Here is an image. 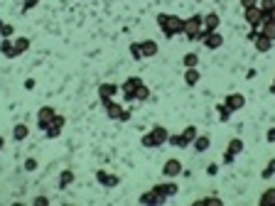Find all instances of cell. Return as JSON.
Here are the masks:
<instances>
[{
    "label": "cell",
    "instance_id": "obj_1",
    "mask_svg": "<svg viewBox=\"0 0 275 206\" xmlns=\"http://www.w3.org/2000/svg\"><path fill=\"white\" fill-rule=\"evenodd\" d=\"M157 25L162 30V35L167 39H172L175 35H184V20L177 18V15H167V13H160L157 15Z\"/></svg>",
    "mask_w": 275,
    "mask_h": 206
},
{
    "label": "cell",
    "instance_id": "obj_2",
    "mask_svg": "<svg viewBox=\"0 0 275 206\" xmlns=\"http://www.w3.org/2000/svg\"><path fill=\"white\" fill-rule=\"evenodd\" d=\"M184 37L189 42H202L204 39V18L202 15H192L184 20Z\"/></svg>",
    "mask_w": 275,
    "mask_h": 206
},
{
    "label": "cell",
    "instance_id": "obj_3",
    "mask_svg": "<svg viewBox=\"0 0 275 206\" xmlns=\"http://www.w3.org/2000/svg\"><path fill=\"white\" fill-rule=\"evenodd\" d=\"M167 138H170V132H167L165 125H155L152 130L140 138V143H143V148H160L167 143Z\"/></svg>",
    "mask_w": 275,
    "mask_h": 206
},
{
    "label": "cell",
    "instance_id": "obj_4",
    "mask_svg": "<svg viewBox=\"0 0 275 206\" xmlns=\"http://www.w3.org/2000/svg\"><path fill=\"white\" fill-rule=\"evenodd\" d=\"M57 118V111L52 108V106H42L39 108V113H37V128L44 132L49 125H52V120Z\"/></svg>",
    "mask_w": 275,
    "mask_h": 206
},
{
    "label": "cell",
    "instance_id": "obj_5",
    "mask_svg": "<svg viewBox=\"0 0 275 206\" xmlns=\"http://www.w3.org/2000/svg\"><path fill=\"white\" fill-rule=\"evenodd\" d=\"M243 18H246V22H248L253 30H260V25H263V20H265V13L260 10V5H256V8L243 10Z\"/></svg>",
    "mask_w": 275,
    "mask_h": 206
},
{
    "label": "cell",
    "instance_id": "obj_6",
    "mask_svg": "<svg viewBox=\"0 0 275 206\" xmlns=\"http://www.w3.org/2000/svg\"><path fill=\"white\" fill-rule=\"evenodd\" d=\"M143 84V79H138V76H128L126 81H123V86H121V91H123V98L133 103V94H135V89Z\"/></svg>",
    "mask_w": 275,
    "mask_h": 206
},
{
    "label": "cell",
    "instance_id": "obj_7",
    "mask_svg": "<svg viewBox=\"0 0 275 206\" xmlns=\"http://www.w3.org/2000/svg\"><path fill=\"white\" fill-rule=\"evenodd\" d=\"M243 152V140L241 138H234V140H229V148H226V155H224V162L226 165H231L234 162V157Z\"/></svg>",
    "mask_w": 275,
    "mask_h": 206
},
{
    "label": "cell",
    "instance_id": "obj_8",
    "mask_svg": "<svg viewBox=\"0 0 275 206\" xmlns=\"http://www.w3.org/2000/svg\"><path fill=\"white\" fill-rule=\"evenodd\" d=\"M103 108H106V115H108L111 120H121L123 118V113H126V108L118 103V101H103Z\"/></svg>",
    "mask_w": 275,
    "mask_h": 206
},
{
    "label": "cell",
    "instance_id": "obj_9",
    "mask_svg": "<svg viewBox=\"0 0 275 206\" xmlns=\"http://www.w3.org/2000/svg\"><path fill=\"white\" fill-rule=\"evenodd\" d=\"M165 201H167V196L157 194L155 189H150V191H145V194H140V204H145V206H160V204H165Z\"/></svg>",
    "mask_w": 275,
    "mask_h": 206
},
{
    "label": "cell",
    "instance_id": "obj_10",
    "mask_svg": "<svg viewBox=\"0 0 275 206\" xmlns=\"http://www.w3.org/2000/svg\"><path fill=\"white\" fill-rule=\"evenodd\" d=\"M204 47H206V49H219L221 44H224V37H221L219 35V30H214V32H206V30H204Z\"/></svg>",
    "mask_w": 275,
    "mask_h": 206
},
{
    "label": "cell",
    "instance_id": "obj_11",
    "mask_svg": "<svg viewBox=\"0 0 275 206\" xmlns=\"http://www.w3.org/2000/svg\"><path fill=\"white\" fill-rule=\"evenodd\" d=\"M64 123H67V120H64V115H59V113H57V118L52 120V125H49V128L44 130V135H47L49 140L59 138V135H62V130H64Z\"/></svg>",
    "mask_w": 275,
    "mask_h": 206
},
{
    "label": "cell",
    "instance_id": "obj_12",
    "mask_svg": "<svg viewBox=\"0 0 275 206\" xmlns=\"http://www.w3.org/2000/svg\"><path fill=\"white\" fill-rule=\"evenodd\" d=\"M224 103L231 108V113H236V111H241V108L246 106V96L243 94H229L226 98H224Z\"/></svg>",
    "mask_w": 275,
    "mask_h": 206
},
{
    "label": "cell",
    "instance_id": "obj_13",
    "mask_svg": "<svg viewBox=\"0 0 275 206\" xmlns=\"http://www.w3.org/2000/svg\"><path fill=\"white\" fill-rule=\"evenodd\" d=\"M116 94H118V86H116V84H101V86H98V98H101V103H103V101H111Z\"/></svg>",
    "mask_w": 275,
    "mask_h": 206
},
{
    "label": "cell",
    "instance_id": "obj_14",
    "mask_svg": "<svg viewBox=\"0 0 275 206\" xmlns=\"http://www.w3.org/2000/svg\"><path fill=\"white\" fill-rule=\"evenodd\" d=\"M180 172H182V162H180V160H167L165 167H162V174H165V177H177Z\"/></svg>",
    "mask_w": 275,
    "mask_h": 206
},
{
    "label": "cell",
    "instance_id": "obj_15",
    "mask_svg": "<svg viewBox=\"0 0 275 206\" xmlns=\"http://www.w3.org/2000/svg\"><path fill=\"white\" fill-rule=\"evenodd\" d=\"M96 179H98L103 187H108V189L118 184V177H116V174H108V172H103V169H98V172H96Z\"/></svg>",
    "mask_w": 275,
    "mask_h": 206
},
{
    "label": "cell",
    "instance_id": "obj_16",
    "mask_svg": "<svg viewBox=\"0 0 275 206\" xmlns=\"http://www.w3.org/2000/svg\"><path fill=\"white\" fill-rule=\"evenodd\" d=\"M155 191H157V194H162V196H175V194H177V184H175V182H162V184H155Z\"/></svg>",
    "mask_w": 275,
    "mask_h": 206
},
{
    "label": "cell",
    "instance_id": "obj_17",
    "mask_svg": "<svg viewBox=\"0 0 275 206\" xmlns=\"http://www.w3.org/2000/svg\"><path fill=\"white\" fill-rule=\"evenodd\" d=\"M0 54L8 56V59H15V44H13V39L10 37H3V42H0Z\"/></svg>",
    "mask_w": 275,
    "mask_h": 206
},
{
    "label": "cell",
    "instance_id": "obj_18",
    "mask_svg": "<svg viewBox=\"0 0 275 206\" xmlns=\"http://www.w3.org/2000/svg\"><path fill=\"white\" fill-rule=\"evenodd\" d=\"M221 25V18L216 13H209V15H204V30L206 32H214V30H219Z\"/></svg>",
    "mask_w": 275,
    "mask_h": 206
},
{
    "label": "cell",
    "instance_id": "obj_19",
    "mask_svg": "<svg viewBox=\"0 0 275 206\" xmlns=\"http://www.w3.org/2000/svg\"><path fill=\"white\" fill-rule=\"evenodd\" d=\"M140 49H143V56L150 59V56L157 54V42H155V39H143V42H140Z\"/></svg>",
    "mask_w": 275,
    "mask_h": 206
},
{
    "label": "cell",
    "instance_id": "obj_20",
    "mask_svg": "<svg viewBox=\"0 0 275 206\" xmlns=\"http://www.w3.org/2000/svg\"><path fill=\"white\" fill-rule=\"evenodd\" d=\"M199 79H202V74H199V69H197V66H192V69H187V72H184V84H187V86H197V84H199Z\"/></svg>",
    "mask_w": 275,
    "mask_h": 206
},
{
    "label": "cell",
    "instance_id": "obj_21",
    "mask_svg": "<svg viewBox=\"0 0 275 206\" xmlns=\"http://www.w3.org/2000/svg\"><path fill=\"white\" fill-rule=\"evenodd\" d=\"M260 32H263L268 39H273V42H275V20H270V18L263 20V25H260Z\"/></svg>",
    "mask_w": 275,
    "mask_h": 206
},
{
    "label": "cell",
    "instance_id": "obj_22",
    "mask_svg": "<svg viewBox=\"0 0 275 206\" xmlns=\"http://www.w3.org/2000/svg\"><path fill=\"white\" fill-rule=\"evenodd\" d=\"M209 145H211L209 135H197V140L192 143V148H194L197 152H206V150H209Z\"/></svg>",
    "mask_w": 275,
    "mask_h": 206
},
{
    "label": "cell",
    "instance_id": "obj_23",
    "mask_svg": "<svg viewBox=\"0 0 275 206\" xmlns=\"http://www.w3.org/2000/svg\"><path fill=\"white\" fill-rule=\"evenodd\" d=\"M13 44H15V54H25L27 49H30V39L27 37H18V39H13Z\"/></svg>",
    "mask_w": 275,
    "mask_h": 206
},
{
    "label": "cell",
    "instance_id": "obj_24",
    "mask_svg": "<svg viewBox=\"0 0 275 206\" xmlns=\"http://www.w3.org/2000/svg\"><path fill=\"white\" fill-rule=\"evenodd\" d=\"M258 201H260V206H275V189H265Z\"/></svg>",
    "mask_w": 275,
    "mask_h": 206
},
{
    "label": "cell",
    "instance_id": "obj_25",
    "mask_svg": "<svg viewBox=\"0 0 275 206\" xmlns=\"http://www.w3.org/2000/svg\"><path fill=\"white\" fill-rule=\"evenodd\" d=\"M150 98V89H147V84L143 81L138 89H135V94H133V101H147Z\"/></svg>",
    "mask_w": 275,
    "mask_h": 206
},
{
    "label": "cell",
    "instance_id": "obj_26",
    "mask_svg": "<svg viewBox=\"0 0 275 206\" xmlns=\"http://www.w3.org/2000/svg\"><path fill=\"white\" fill-rule=\"evenodd\" d=\"M27 135H30V128H27V125H25V123H18V125H15V128H13V138H15V140H25V138H27Z\"/></svg>",
    "mask_w": 275,
    "mask_h": 206
},
{
    "label": "cell",
    "instance_id": "obj_27",
    "mask_svg": "<svg viewBox=\"0 0 275 206\" xmlns=\"http://www.w3.org/2000/svg\"><path fill=\"white\" fill-rule=\"evenodd\" d=\"M182 64L187 66V69L197 66V64H199V56H197V52H187V54L182 56Z\"/></svg>",
    "mask_w": 275,
    "mask_h": 206
},
{
    "label": "cell",
    "instance_id": "obj_28",
    "mask_svg": "<svg viewBox=\"0 0 275 206\" xmlns=\"http://www.w3.org/2000/svg\"><path fill=\"white\" fill-rule=\"evenodd\" d=\"M216 113H219V120H221V123H226V120L231 118V108H229L226 103H219V106H216Z\"/></svg>",
    "mask_w": 275,
    "mask_h": 206
},
{
    "label": "cell",
    "instance_id": "obj_29",
    "mask_svg": "<svg viewBox=\"0 0 275 206\" xmlns=\"http://www.w3.org/2000/svg\"><path fill=\"white\" fill-rule=\"evenodd\" d=\"M130 56H133V59H138V61H140V59H145V56H143V49H140V42H133V44H130Z\"/></svg>",
    "mask_w": 275,
    "mask_h": 206
},
{
    "label": "cell",
    "instance_id": "obj_30",
    "mask_svg": "<svg viewBox=\"0 0 275 206\" xmlns=\"http://www.w3.org/2000/svg\"><path fill=\"white\" fill-rule=\"evenodd\" d=\"M72 182H74V174L69 169H64V172H62V179H59V187H69Z\"/></svg>",
    "mask_w": 275,
    "mask_h": 206
},
{
    "label": "cell",
    "instance_id": "obj_31",
    "mask_svg": "<svg viewBox=\"0 0 275 206\" xmlns=\"http://www.w3.org/2000/svg\"><path fill=\"white\" fill-rule=\"evenodd\" d=\"M13 32H15V27L0 20V35H3V37H13Z\"/></svg>",
    "mask_w": 275,
    "mask_h": 206
},
{
    "label": "cell",
    "instance_id": "obj_32",
    "mask_svg": "<svg viewBox=\"0 0 275 206\" xmlns=\"http://www.w3.org/2000/svg\"><path fill=\"white\" fill-rule=\"evenodd\" d=\"M273 174H275V160H270V162H268V167L263 169V174H260V177H263V179H270Z\"/></svg>",
    "mask_w": 275,
    "mask_h": 206
},
{
    "label": "cell",
    "instance_id": "obj_33",
    "mask_svg": "<svg viewBox=\"0 0 275 206\" xmlns=\"http://www.w3.org/2000/svg\"><path fill=\"white\" fill-rule=\"evenodd\" d=\"M37 5H39V0H22V13H30Z\"/></svg>",
    "mask_w": 275,
    "mask_h": 206
},
{
    "label": "cell",
    "instance_id": "obj_34",
    "mask_svg": "<svg viewBox=\"0 0 275 206\" xmlns=\"http://www.w3.org/2000/svg\"><path fill=\"white\" fill-rule=\"evenodd\" d=\"M25 169H27V172H35V169H37V160H35V157L25 160Z\"/></svg>",
    "mask_w": 275,
    "mask_h": 206
},
{
    "label": "cell",
    "instance_id": "obj_35",
    "mask_svg": "<svg viewBox=\"0 0 275 206\" xmlns=\"http://www.w3.org/2000/svg\"><path fill=\"white\" fill-rule=\"evenodd\" d=\"M258 5V0H241V8L243 10H248V8H256Z\"/></svg>",
    "mask_w": 275,
    "mask_h": 206
},
{
    "label": "cell",
    "instance_id": "obj_36",
    "mask_svg": "<svg viewBox=\"0 0 275 206\" xmlns=\"http://www.w3.org/2000/svg\"><path fill=\"white\" fill-rule=\"evenodd\" d=\"M49 204V199H47V196H37L35 199V206H47Z\"/></svg>",
    "mask_w": 275,
    "mask_h": 206
},
{
    "label": "cell",
    "instance_id": "obj_37",
    "mask_svg": "<svg viewBox=\"0 0 275 206\" xmlns=\"http://www.w3.org/2000/svg\"><path fill=\"white\" fill-rule=\"evenodd\" d=\"M268 143H275V128H270V130H268Z\"/></svg>",
    "mask_w": 275,
    "mask_h": 206
},
{
    "label": "cell",
    "instance_id": "obj_38",
    "mask_svg": "<svg viewBox=\"0 0 275 206\" xmlns=\"http://www.w3.org/2000/svg\"><path fill=\"white\" fill-rule=\"evenodd\" d=\"M25 89H35V79H27L25 81Z\"/></svg>",
    "mask_w": 275,
    "mask_h": 206
},
{
    "label": "cell",
    "instance_id": "obj_39",
    "mask_svg": "<svg viewBox=\"0 0 275 206\" xmlns=\"http://www.w3.org/2000/svg\"><path fill=\"white\" fill-rule=\"evenodd\" d=\"M216 169H219V165H209V169H206V172H209V174H216Z\"/></svg>",
    "mask_w": 275,
    "mask_h": 206
},
{
    "label": "cell",
    "instance_id": "obj_40",
    "mask_svg": "<svg viewBox=\"0 0 275 206\" xmlns=\"http://www.w3.org/2000/svg\"><path fill=\"white\" fill-rule=\"evenodd\" d=\"M268 18H270V20H275V8H273V10H270V15H268Z\"/></svg>",
    "mask_w": 275,
    "mask_h": 206
},
{
    "label": "cell",
    "instance_id": "obj_41",
    "mask_svg": "<svg viewBox=\"0 0 275 206\" xmlns=\"http://www.w3.org/2000/svg\"><path fill=\"white\" fill-rule=\"evenodd\" d=\"M270 91H273V94H275V79H273V84H270Z\"/></svg>",
    "mask_w": 275,
    "mask_h": 206
},
{
    "label": "cell",
    "instance_id": "obj_42",
    "mask_svg": "<svg viewBox=\"0 0 275 206\" xmlns=\"http://www.w3.org/2000/svg\"><path fill=\"white\" fill-rule=\"evenodd\" d=\"M3 145H5V140H3V138H0V150H3Z\"/></svg>",
    "mask_w": 275,
    "mask_h": 206
}]
</instances>
